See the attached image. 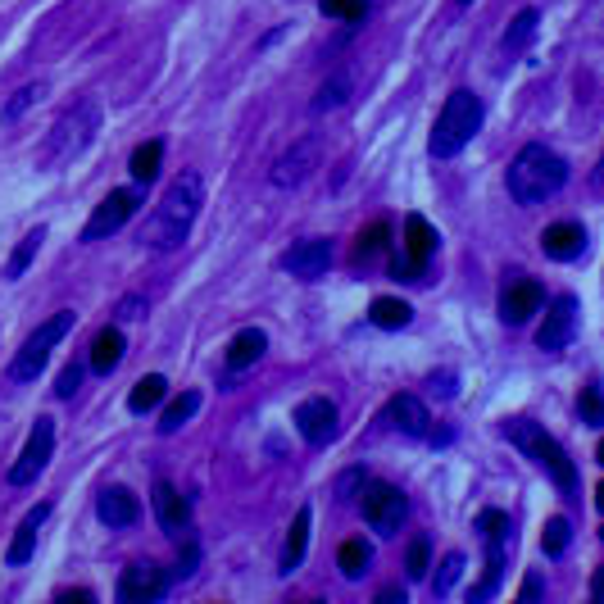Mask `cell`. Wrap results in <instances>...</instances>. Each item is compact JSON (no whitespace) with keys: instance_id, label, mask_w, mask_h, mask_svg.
Listing matches in <instances>:
<instances>
[{"instance_id":"cell-22","label":"cell","mask_w":604,"mask_h":604,"mask_svg":"<svg viewBox=\"0 0 604 604\" xmlns=\"http://www.w3.org/2000/svg\"><path fill=\"white\" fill-rule=\"evenodd\" d=\"M123 355H128V337H123V327H100V337L91 341V368L96 373H114V368L123 364Z\"/></svg>"},{"instance_id":"cell-33","label":"cell","mask_w":604,"mask_h":604,"mask_svg":"<svg viewBox=\"0 0 604 604\" xmlns=\"http://www.w3.org/2000/svg\"><path fill=\"white\" fill-rule=\"evenodd\" d=\"M346 96H350V78H346V73H332V78L318 87V96H314V114H327V109L346 105Z\"/></svg>"},{"instance_id":"cell-43","label":"cell","mask_w":604,"mask_h":604,"mask_svg":"<svg viewBox=\"0 0 604 604\" xmlns=\"http://www.w3.org/2000/svg\"><path fill=\"white\" fill-rule=\"evenodd\" d=\"M423 273H427V268L409 264L405 255H396V259H391V278H396V282H423Z\"/></svg>"},{"instance_id":"cell-47","label":"cell","mask_w":604,"mask_h":604,"mask_svg":"<svg viewBox=\"0 0 604 604\" xmlns=\"http://www.w3.org/2000/svg\"><path fill=\"white\" fill-rule=\"evenodd\" d=\"M541 595H545V582H541V573H532L523 582V600H541Z\"/></svg>"},{"instance_id":"cell-12","label":"cell","mask_w":604,"mask_h":604,"mask_svg":"<svg viewBox=\"0 0 604 604\" xmlns=\"http://www.w3.org/2000/svg\"><path fill=\"white\" fill-rule=\"evenodd\" d=\"M541 305H545V287L536 278H514V282H505V291H500V318H505L509 327L532 323V318L541 314Z\"/></svg>"},{"instance_id":"cell-24","label":"cell","mask_w":604,"mask_h":604,"mask_svg":"<svg viewBox=\"0 0 604 604\" xmlns=\"http://www.w3.org/2000/svg\"><path fill=\"white\" fill-rule=\"evenodd\" d=\"M309 523H314V509H300L296 514V523H291V532H287V550H282V573H296L300 564H305V550H309Z\"/></svg>"},{"instance_id":"cell-14","label":"cell","mask_w":604,"mask_h":604,"mask_svg":"<svg viewBox=\"0 0 604 604\" xmlns=\"http://www.w3.org/2000/svg\"><path fill=\"white\" fill-rule=\"evenodd\" d=\"M337 427H341V418H337V405L332 400H323V396H309L305 405L296 409V432L305 436L314 450H323L332 436H337Z\"/></svg>"},{"instance_id":"cell-6","label":"cell","mask_w":604,"mask_h":604,"mask_svg":"<svg viewBox=\"0 0 604 604\" xmlns=\"http://www.w3.org/2000/svg\"><path fill=\"white\" fill-rule=\"evenodd\" d=\"M73 323H78V314H73V309H60L55 318H46V323H41L37 332H32V337L23 341L19 355H14V364H10V382H37L41 368H46V359H50V350H55L64 337H69Z\"/></svg>"},{"instance_id":"cell-49","label":"cell","mask_w":604,"mask_h":604,"mask_svg":"<svg viewBox=\"0 0 604 604\" xmlns=\"http://www.w3.org/2000/svg\"><path fill=\"white\" fill-rule=\"evenodd\" d=\"M377 600H382V604H400V600H405V586H387Z\"/></svg>"},{"instance_id":"cell-13","label":"cell","mask_w":604,"mask_h":604,"mask_svg":"<svg viewBox=\"0 0 604 604\" xmlns=\"http://www.w3.org/2000/svg\"><path fill=\"white\" fill-rule=\"evenodd\" d=\"M573 332H577V300L555 296L550 300V314H545V323H541V332H536V346H541L545 355H559V350H568Z\"/></svg>"},{"instance_id":"cell-50","label":"cell","mask_w":604,"mask_h":604,"mask_svg":"<svg viewBox=\"0 0 604 604\" xmlns=\"http://www.w3.org/2000/svg\"><path fill=\"white\" fill-rule=\"evenodd\" d=\"M459 5H473V0H459Z\"/></svg>"},{"instance_id":"cell-48","label":"cell","mask_w":604,"mask_h":604,"mask_svg":"<svg viewBox=\"0 0 604 604\" xmlns=\"http://www.w3.org/2000/svg\"><path fill=\"white\" fill-rule=\"evenodd\" d=\"M60 600L64 604H91L96 595H91V591H60Z\"/></svg>"},{"instance_id":"cell-1","label":"cell","mask_w":604,"mask_h":604,"mask_svg":"<svg viewBox=\"0 0 604 604\" xmlns=\"http://www.w3.org/2000/svg\"><path fill=\"white\" fill-rule=\"evenodd\" d=\"M200 205H205V182L200 173H178L164 191V200L155 205V214L146 218V228H141V246L146 250H178L182 241L191 237V223H196Z\"/></svg>"},{"instance_id":"cell-39","label":"cell","mask_w":604,"mask_h":604,"mask_svg":"<svg viewBox=\"0 0 604 604\" xmlns=\"http://www.w3.org/2000/svg\"><path fill=\"white\" fill-rule=\"evenodd\" d=\"M577 414H582L586 427H600L604 423V405H600V382H586L582 400H577Z\"/></svg>"},{"instance_id":"cell-36","label":"cell","mask_w":604,"mask_h":604,"mask_svg":"<svg viewBox=\"0 0 604 604\" xmlns=\"http://www.w3.org/2000/svg\"><path fill=\"white\" fill-rule=\"evenodd\" d=\"M536 23H541V14H536V10H523L514 23H509V32H505V46H509V50H523L527 41L536 37Z\"/></svg>"},{"instance_id":"cell-7","label":"cell","mask_w":604,"mask_h":604,"mask_svg":"<svg viewBox=\"0 0 604 604\" xmlns=\"http://www.w3.org/2000/svg\"><path fill=\"white\" fill-rule=\"evenodd\" d=\"M359 509H364L368 527H373L377 536H396L400 527H405V514H409V500L400 486L391 482H364V491H359Z\"/></svg>"},{"instance_id":"cell-30","label":"cell","mask_w":604,"mask_h":604,"mask_svg":"<svg viewBox=\"0 0 604 604\" xmlns=\"http://www.w3.org/2000/svg\"><path fill=\"white\" fill-rule=\"evenodd\" d=\"M337 564H341V573H346L350 582H359V577L368 573V564H373V545H368V541H346V545H341V555H337Z\"/></svg>"},{"instance_id":"cell-41","label":"cell","mask_w":604,"mask_h":604,"mask_svg":"<svg viewBox=\"0 0 604 604\" xmlns=\"http://www.w3.org/2000/svg\"><path fill=\"white\" fill-rule=\"evenodd\" d=\"M82 377H87V368H82V364H69V368L60 373V382H55V396H60V400H73V396H78V387H82Z\"/></svg>"},{"instance_id":"cell-40","label":"cell","mask_w":604,"mask_h":604,"mask_svg":"<svg viewBox=\"0 0 604 604\" xmlns=\"http://www.w3.org/2000/svg\"><path fill=\"white\" fill-rule=\"evenodd\" d=\"M459 573H464V555H446V564H441V573L432 577V595H436V600H441V595H450V591H455Z\"/></svg>"},{"instance_id":"cell-4","label":"cell","mask_w":604,"mask_h":604,"mask_svg":"<svg viewBox=\"0 0 604 604\" xmlns=\"http://www.w3.org/2000/svg\"><path fill=\"white\" fill-rule=\"evenodd\" d=\"M505 436L559 486V491H564V496H577V464L568 459V450L559 446L541 423H532V418H514V423H505Z\"/></svg>"},{"instance_id":"cell-27","label":"cell","mask_w":604,"mask_h":604,"mask_svg":"<svg viewBox=\"0 0 604 604\" xmlns=\"http://www.w3.org/2000/svg\"><path fill=\"white\" fill-rule=\"evenodd\" d=\"M196 414H200V391H182V396H173V400H169V409L159 414V432L173 436L178 427H187Z\"/></svg>"},{"instance_id":"cell-11","label":"cell","mask_w":604,"mask_h":604,"mask_svg":"<svg viewBox=\"0 0 604 604\" xmlns=\"http://www.w3.org/2000/svg\"><path fill=\"white\" fill-rule=\"evenodd\" d=\"M318 155H323V141H318V137H300L296 146H291L287 155L273 164V173H268V178H273V187H278V191H296L300 182L318 169Z\"/></svg>"},{"instance_id":"cell-18","label":"cell","mask_w":604,"mask_h":604,"mask_svg":"<svg viewBox=\"0 0 604 604\" xmlns=\"http://www.w3.org/2000/svg\"><path fill=\"white\" fill-rule=\"evenodd\" d=\"M155 518H159V527L169 536H182L187 532V518H191V505H187V496H182L178 486H169V482H159L155 486Z\"/></svg>"},{"instance_id":"cell-3","label":"cell","mask_w":604,"mask_h":604,"mask_svg":"<svg viewBox=\"0 0 604 604\" xmlns=\"http://www.w3.org/2000/svg\"><path fill=\"white\" fill-rule=\"evenodd\" d=\"M100 132V100H78L55 119V128L46 132V146H41V169H64L82 150L96 141Z\"/></svg>"},{"instance_id":"cell-37","label":"cell","mask_w":604,"mask_h":604,"mask_svg":"<svg viewBox=\"0 0 604 604\" xmlns=\"http://www.w3.org/2000/svg\"><path fill=\"white\" fill-rule=\"evenodd\" d=\"M318 10L327 19H341V23H359L368 14V0H318Z\"/></svg>"},{"instance_id":"cell-34","label":"cell","mask_w":604,"mask_h":604,"mask_svg":"<svg viewBox=\"0 0 604 604\" xmlns=\"http://www.w3.org/2000/svg\"><path fill=\"white\" fill-rule=\"evenodd\" d=\"M568 545H573V523H568V518H550V523H545V536H541V550L550 559H559V555H568Z\"/></svg>"},{"instance_id":"cell-31","label":"cell","mask_w":604,"mask_h":604,"mask_svg":"<svg viewBox=\"0 0 604 604\" xmlns=\"http://www.w3.org/2000/svg\"><path fill=\"white\" fill-rule=\"evenodd\" d=\"M477 532L486 536V545H505L509 536H514V523H509L505 509H482V514H477Z\"/></svg>"},{"instance_id":"cell-19","label":"cell","mask_w":604,"mask_h":604,"mask_svg":"<svg viewBox=\"0 0 604 604\" xmlns=\"http://www.w3.org/2000/svg\"><path fill=\"white\" fill-rule=\"evenodd\" d=\"M96 514H100L105 527H132L141 518V505H137V496H132L128 486H109V491H100Z\"/></svg>"},{"instance_id":"cell-25","label":"cell","mask_w":604,"mask_h":604,"mask_svg":"<svg viewBox=\"0 0 604 604\" xmlns=\"http://www.w3.org/2000/svg\"><path fill=\"white\" fill-rule=\"evenodd\" d=\"M368 323L382 327V332H400V327L414 323V309H409V300H396V296H382L368 305Z\"/></svg>"},{"instance_id":"cell-42","label":"cell","mask_w":604,"mask_h":604,"mask_svg":"<svg viewBox=\"0 0 604 604\" xmlns=\"http://www.w3.org/2000/svg\"><path fill=\"white\" fill-rule=\"evenodd\" d=\"M364 468H350V473H341V482H337V500H355L359 491H364Z\"/></svg>"},{"instance_id":"cell-29","label":"cell","mask_w":604,"mask_h":604,"mask_svg":"<svg viewBox=\"0 0 604 604\" xmlns=\"http://www.w3.org/2000/svg\"><path fill=\"white\" fill-rule=\"evenodd\" d=\"M41 241H46V228H32L28 237L19 241V246H14V255H10V264H5V278L10 282H19L23 273H28V264H32V255H37L41 250Z\"/></svg>"},{"instance_id":"cell-8","label":"cell","mask_w":604,"mask_h":604,"mask_svg":"<svg viewBox=\"0 0 604 604\" xmlns=\"http://www.w3.org/2000/svg\"><path fill=\"white\" fill-rule=\"evenodd\" d=\"M50 455H55V418H37L28 446H23V455L10 468V486H32L41 477V468L50 464Z\"/></svg>"},{"instance_id":"cell-9","label":"cell","mask_w":604,"mask_h":604,"mask_svg":"<svg viewBox=\"0 0 604 604\" xmlns=\"http://www.w3.org/2000/svg\"><path fill=\"white\" fill-rule=\"evenodd\" d=\"M141 209V196L132 187H119V191H109L105 200L96 205V214L87 218V228H82V241H105V237H114V232L128 223L132 214Z\"/></svg>"},{"instance_id":"cell-15","label":"cell","mask_w":604,"mask_h":604,"mask_svg":"<svg viewBox=\"0 0 604 604\" xmlns=\"http://www.w3.org/2000/svg\"><path fill=\"white\" fill-rule=\"evenodd\" d=\"M282 268H287L291 278H300V282L323 278L327 268H332V241H323V237L296 241V246H291L287 255H282Z\"/></svg>"},{"instance_id":"cell-16","label":"cell","mask_w":604,"mask_h":604,"mask_svg":"<svg viewBox=\"0 0 604 604\" xmlns=\"http://www.w3.org/2000/svg\"><path fill=\"white\" fill-rule=\"evenodd\" d=\"M586 246H591V232H586L582 223H550V228L541 232L545 259H559V264H568V259H582Z\"/></svg>"},{"instance_id":"cell-21","label":"cell","mask_w":604,"mask_h":604,"mask_svg":"<svg viewBox=\"0 0 604 604\" xmlns=\"http://www.w3.org/2000/svg\"><path fill=\"white\" fill-rule=\"evenodd\" d=\"M387 418H391V427H396V432L414 436V441H418V436H427V423H432V418H427V409H423V400L405 396V391H400V396H391Z\"/></svg>"},{"instance_id":"cell-44","label":"cell","mask_w":604,"mask_h":604,"mask_svg":"<svg viewBox=\"0 0 604 604\" xmlns=\"http://www.w3.org/2000/svg\"><path fill=\"white\" fill-rule=\"evenodd\" d=\"M196 568H200V545H196V541H187V545H182L178 568H173V573H178V577H191Z\"/></svg>"},{"instance_id":"cell-32","label":"cell","mask_w":604,"mask_h":604,"mask_svg":"<svg viewBox=\"0 0 604 604\" xmlns=\"http://www.w3.org/2000/svg\"><path fill=\"white\" fill-rule=\"evenodd\" d=\"M427 568H432V536H414L405 550V573L409 582H427Z\"/></svg>"},{"instance_id":"cell-45","label":"cell","mask_w":604,"mask_h":604,"mask_svg":"<svg viewBox=\"0 0 604 604\" xmlns=\"http://www.w3.org/2000/svg\"><path fill=\"white\" fill-rule=\"evenodd\" d=\"M141 314H146V300H141V296H128V300L119 305V318H123V323H128V318H141Z\"/></svg>"},{"instance_id":"cell-5","label":"cell","mask_w":604,"mask_h":604,"mask_svg":"<svg viewBox=\"0 0 604 604\" xmlns=\"http://www.w3.org/2000/svg\"><path fill=\"white\" fill-rule=\"evenodd\" d=\"M482 119H486V109H482V100H477V91L459 87L455 96H450L446 105H441V119H436L427 150H432L436 159L459 155V150H464L468 141H473L477 132H482Z\"/></svg>"},{"instance_id":"cell-17","label":"cell","mask_w":604,"mask_h":604,"mask_svg":"<svg viewBox=\"0 0 604 604\" xmlns=\"http://www.w3.org/2000/svg\"><path fill=\"white\" fill-rule=\"evenodd\" d=\"M50 509H55L50 500H41V505H32V509H28V518L19 523V532H14L10 550H5V564H10V568H23V564L32 559V550H37V527L50 518Z\"/></svg>"},{"instance_id":"cell-2","label":"cell","mask_w":604,"mask_h":604,"mask_svg":"<svg viewBox=\"0 0 604 604\" xmlns=\"http://www.w3.org/2000/svg\"><path fill=\"white\" fill-rule=\"evenodd\" d=\"M505 182H509V196H514V205H541V200H550V196H559V191H564L568 159L559 155V150L532 141V146H523L514 155Z\"/></svg>"},{"instance_id":"cell-23","label":"cell","mask_w":604,"mask_h":604,"mask_svg":"<svg viewBox=\"0 0 604 604\" xmlns=\"http://www.w3.org/2000/svg\"><path fill=\"white\" fill-rule=\"evenodd\" d=\"M264 350H268L264 332H259V327H241L237 337L228 341V368H232V373H246L250 364H259V359H264Z\"/></svg>"},{"instance_id":"cell-28","label":"cell","mask_w":604,"mask_h":604,"mask_svg":"<svg viewBox=\"0 0 604 604\" xmlns=\"http://www.w3.org/2000/svg\"><path fill=\"white\" fill-rule=\"evenodd\" d=\"M164 396H169V377H159V373H146L132 387V396H128V409L132 414H150L155 405H164Z\"/></svg>"},{"instance_id":"cell-10","label":"cell","mask_w":604,"mask_h":604,"mask_svg":"<svg viewBox=\"0 0 604 604\" xmlns=\"http://www.w3.org/2000/svg\"><path fill=\"white\" fill-rule=\"evenodd\" d=\"M164 591H169V573L159 564H150V559H141V564H128L119 577V600L123 604H155L164 600Z\"/></svg>"},{"instance_id":"cell-20","label":"cell","mask_w":604,"mask_h":604,"mask_svg":"<svg viewBox=\"0 0 604 604\" xmlns=\"http://www.w3.org/2000/svg\"><path fill=\"white\" fill-rule=\"evenodd\" d=\"M436 228L432 223H427L423 214H409L405 218V250H400V255L409 259V264H418V268H427L432 264V255H436Z\"/></svg>"},{"instance_id":"cell-38","label":"cell","mask_w":604,"mask_h":604,"mask_svg":"<svg viewBox=\"0 0 604 604\" xmlns=\"http://www.w3.org/2000/svg\"><path fill=\"white\" fill-rule=\"evenodd\" d=\"M391 241V223H373V228L359 232V259H377Z\"/></svg>"},{"instance_id":"cell-26","label":"cell","mask_w":604,"mask_h":604,"mask_svg":"<svg viewBox=\"0 0 604 604\" xmlns=\"http://www.w3.org/2000/svg\"><path fill=\"white\" fill-rule=\"evenodd\" d=\"M159 169H164V141H141L137 150H132L128 159V173L137 187H146V182L159 178Z\"/></svg>"},{"instance_id":"cell-46","label":"cell","mask_w":604,"mask_h":604,"mask_svg":"<svg viewBox=\"0 0 604 604\" xmlns=\"http://www.w3.org/2000/svg\"><path fill=\"white\" fill-rule=\"evenodd\" d=\"M432 391H436V396H446V400H450V396H455V373H446V377L436 373V377H432Z\"/></svg>"},{"instance_id":"cell-35","label":"cell","mask_w":604,"mask_h":604,"mask_svg":"<svg viewBox=\"0 0 604 604\" xmlns=\"http://www.w3.org/2000/svg\"><path fill=\"white\" fill-rule=\"evenodd\" d=\"M41 96H46V82H28V87H19V91H14V100H10V105L0 109V119H5V123H19L23 114H28V109L37 105Z\"/></svg>"}]
</instances>
